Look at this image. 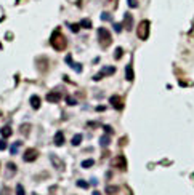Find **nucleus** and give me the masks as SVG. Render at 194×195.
<instances>
[{"label":"nucleus","mask_w":194,"mask_h":195,"mask_svg":"<svg viewBox=\"0 0 194 195\" xmlns=\"http://www.w3.org/2000/svg\"><path fill=\"white\" fill-rule=\"evenodd\" d=\"M125 78H127L128 82L133 80V69H132V64H128L127 69H125Z\"/></svg>","instance_id":"obj_13"},{"label":"nucleus","mask_w":194,"mask_h":195,"mask_svg":"<svg viewBox=\"0 0 194 195\" xmlns=\"http://www.w3.org/2000/svg\"><path fill=\"white\" fill-rule=\"evenodd\" d=\"M136 34H138V39L148 40V37H149V21L148 19L141 21L140 26H138V29H136Z\"/></svg>","instance_id":"obj_3"},{"label":"nucleus","mask_w":194,"mask_h":195,"mask_svg":"<svg viewBox=\"0 0 194 195\" xmlns=\"http://www.w3.org/2000/svg\"><path fill=\"white\" fill-rule=\"evenodd\" d=\"M7 147V141L5 139H2V141H0V150H3Z\"/></svg>","instance_id":"obj_26"},{"label":"nucleus","mask_w":194,"mask_h":195,"mask_svg":"<svg viewBox=\"0 0 194 195\" xmlns=\"http://www.w3.org/2000/svg\"><path fill=\"white\" fill-rule=\"evenodd\" d=\"M63 142H64V134H63V131H58L55 134V144L56 146H63Z\"/></svg>","instance_id":"obj_11"},{"label":"nucleus","mask_w":194,"mask_h":195,"mask_svg":"<svg viewBox=\"0 0 194 195\" xmlns=\"http://www.w3.org/2000/svg\"><path fill=\"white\" fill-rule=\"evenodd\" d=\"M80 27L90 29V27H91V21H90V19H87V18H85V19H82V21H80Z\"/></svg>","instance_id":"obj_16"},{"label":"nucleus","mask_w":194,"mask_h":195,"mask_svg":"<svg viewBox=\"0 0 194 195\" xmlns=\"http://www.w3.org/2000/svg\"><path fill=\"white\" fill-rule=\"evenodd\" d=\"M124 26H125V29L130 31L132 26H133V16L130 13H125V16H124Z\"/></svg>","instance_id":"obj_8"},{"label":"nucleus","mask_w":194,"mask_h":195,"mask_svg":"<svg viewBox=\"0 0 194 195\" xmlns=\"http://www.w3.org/2000/svg\"><path fill=\"white\" fill-rule=\"evenodd\" d=\"M77 185H79V187H88V184H87L85 181H77Z\"/></svg>","instance_id":"obj_25"},{"label":"nucleus","mask_w":194,"mask_h":195,"mask_svg":"<svg viewBox=\"0 0 194 195\" xmlns=\"http://www.w3.org/2000/svg\"><path fill=\"white\" fill-rule=\"evenodd\" d=\"M3 195H8V189H3Z\"/></svg>","instance_id":"obj_29"},{"label":"nucleus","mask_w":194,"mask_h":195,"mask_svg":"<svg viewBox=\"0 0 194 195\" xmlns=\"http://www.w3.org/2000/svg\"><path fill=\"white\" fill-rule=\"evenodd\" d=\"M0 133H2V136H3V138H8V136L11 134V128H10V127H3Z\"/></svg>","instance_id":"obj_14"},{"label":"nucleus","mask_w":194,"mask_h":195,"mask_svg":"<svg viewBox=\"0 0 194 195\" xmlns=\"http://www.w3.org/2000/svg\"><path fill=\"white\" fill-rule=\"evenodd\" d=\"M34 195H37V194H34Z\"/></svg>","instance_id":"obj_31"},{"label":"nucleus","mask_w":194,"mask_h":195,"mask_svg":"<svg viewBox=\"0 0 194 195\" xmlns=\"http://www.w3.org/2000/svg\"><path fill=\"white\" fill-rule=\"evenodd\" d=\"M112 165L117 166V168H121V170H125L127 162H125V159H124V157L121 155V157H115V159L112 160Z\"/></svg>","instance_id":"obj_7"},{"label":"nucleus","mask_w":194,"mask_h":195,"mask_svg":"<svg viewBox=\"0 0 194 195\" xmlns=\"http://www.w3.org/2000/svg\"><path fill=\"white\" fill-rule=\"evenodd\" d=\"M101 19L109 21V19H111V15H109V13H103V15H101Z\"/></svg>","instance_id":"obj_24"},{"label":"nucleus","mask_w":194,"mask_h":195,"mask_svg":"<svg viewBox=\"0 0 194 195\" xmlns=\"http://www.w3.org/2000/svg\"><path fill=\"white\" fill-rule=\"evenodd\" d=\"M114 72H115V67H112V66H109V67H103V69H101V72L95 75V80H100L101 77H106V75H112Z\"/></svg>","instance_id":"obj_4"},{"label":"nucleus","mask_w":194,"mask_h":195,"mask_svg":"<svg viewBox=\"0 0 194 195\" xmlns=\"http://www.w3.org/2000/svg\"><path fill=\"white\" fill-rule=\"evenodd\" d=\"M111 106L112 107H115V109H119L121 110L122 107H124V103H122V98L121 96H111Z\"/></svg>","instance_id":"obj_5"},{"label":"nucleus","mask_w":194,"mask_h":195,"mask_svg":"<svg viewBox=\"0 0 194 195\" xmlns=\"http://www.w3.org/2000/svg\"><path fill=\"white\" fill-rule=\"evenodd\" d=\"M37 157H39V152L34 150V149H29V150L24 154V162H34Z\"/></svg>","instance_id":"obj_6"},{"label":"nucleus","mask_w":194,"mask_h":195,"mask_svg":"<svg viewBox=\"0 0 194 195\" xmlns=\"http://www.w3.org/2000/svg\"><path fill=\"white\" fill-rule=\"evenodd\" d=\"M31 106H32V109H39L40 107V98L39 96H31Z\"/></svg>","instance_id":"obj_12"},{"label":"nucleus","mask_w":194,"mask_h":195,"mask_svg":"<svg viewBox=\"0 0 194 195\" xmlns=\"http://www.w3.org/2000/svg\"><path fill=\"white\" fill-rule=\"evenodd\" d=\"M114 58H115V59H121V58H122V48H117V50H115Z\"/></svg>","instance_id":"obj_20"},{"label":"nucleus","mask_w":194,"mask_h":195,"mask_svg":"<svg viewBox=\"0 0 194 195\" xmlns=\"http://www.w3.org/2000/svg\"><path fill=\"white\" fill-rule=\"evenodd\" d=\"M109 142H111V141H109V138H108V136H103V138H101V141H100L101 146H108Z\"/></svg>","instance_id":"obj_18"},{"label":"nucleus","mask_w":194,"mask_h":195,"mask_svg":"<svg viewBox=\"0 0 194 195\" xmlns=\"http://www.w3.org/2000/svg\"><path fill=\"white\" fill-rule=\"evenodd\" d=\"M127 3H128V7H130V8H136V7H138V2H136V0H127Z\"/></svg>","instance_id":"obj_21"},{"label":"nucleus","mask_w":194,"mask_h":195,"mask_svg":"<svg viewBox=\"0 0 194 195\" xmlns=\"http://www.w3.org/2000/svg\"><path fill=\"white\" fill-rule=\"evenodd\" d=\"M93 163H95V162H93V160H85V162H84V163H82V166H84V168H90V166H91V165H93Z\"/></svg>","instance_id":"obj_22"},{"label":"nucleus","mask_w":194,"mask_h":195,"mask_svg":"<svg viewBox=\"0 0 194 195\" xmlns=\"http://www.w3.org/2000/svg\"><path fill=\"white\" fill-rule=\"evenodd\" d=\"M66 63L69 64V66H71L74 71H77V72H82V66L80 64H76V63H72V58H71V54H67L66 56Z\"/></svg>","instance_id":"obj_9"},{"label":"nucleus","mask_w":194,"mask_h":195,"mask_svg":"<svg viewBox=\"0 0 194 195\" xmlns=\"http://www.w3.org/2000/svg\"><path fill=\"white\" fill-rule=\"evenodd\" d=\"M114 31L115 32H121L122 31V24H119V22H117V24H114Z\"/></svg>","instance_id":"obj_27"},{"label":"nucleus","mask_w":194,"mask_h":195,"mask_svg":"<svg viewBox=\"0 0 194 195\" xmlns=\"http://www.w3.org/2000/svg\"><path fill=\"white\" fill-rule=\"evenodd\" d=\"M93 195H101V194L98 192V190H95V192H93Z\"/></svg>","instance_id":"obj_30"},{"label":"nucleus","mask_w":194,"mask_h":195,"mask_svg":"<svg viewBox=\"0 0 194 195\" xmlns=\"http://www.w3.org/2000/svg\"><path fill=\"white\" fill-rule=\"evenodd\" d=\"M16 195H24V189H22L21 184L16 185Z\"/></svg>","instance_id":"obj_19"},{"label":"nucleus","mask_w":194,"mask_h":195,"mask_svg":"<svg viewBox=\"0 0 194 195\" xmlns=\"http://www.w3.org/2000/svg\"><path fill=\"white\" fill-rule=\"evenodd\" d=\"M69 27H71V31H72V32H77V31L80 29V24H71Z\"/></svg>","instance_id":"obj_23"},{"label":"nucleus","mask_w":194,"mask_h":195,"mask_svg":"<svg viewBox=\"0 0 194 195\" xmlns=\"http://www.w3.org/2000/svg\"><path fill=\"white\" fill-rule=\"evenodd\" d=\"M67 104L69 106H74V104H76V101H74L72 98H67Z\"/></svg>","instance_id":"obj_28"},{"label":"nucleus","mask_w":194,"mask_h":195,"mask_svg":"<svg viewBox=\"0 0 194 195\" xmlns=\"http://www.w3.org/2000/svg\"><path fill=\"white\" fill-rule=\"evenodd\" d=\"M47 99L50 101V103H58V101H61V95L56 91H53V93H48L47 95Z\"/></svg>","instance_id":"obj_10"},{"label":"nucleus","mask_w":194,"mask_h":195,"mask_svg":"<svg viewBox=\"0 0 194 195\" xmlns=\"http://www.w3.org/2000/svg\"><path fill=\"white\" fill-rule=\"evenodd\" d=\"M98 37H100V45L103 46V48H108L111 45V42H112V37H111L109 31L106 29V27H100L98 29Z\"/></svg>","instance_id":"obj_2"},{"label":"nucleus","mask_w":194,"mask_h":195,"mask_svg":"<svg viewBox=\"0 0 194 195\" xmlns=\"http://www.w3.org/2000/svg\"><path fill=\"white\" fill-rule=\"evenodd\" d=\"M80 142H82V134H76L72 138V146H79Z\"/></svg>","instance_id":"obj_15"},{"label":"nucleus","mask_w":194,"mask_h":195,"mask_svg":"<svg viewBox=\"0 0 194 195\" xmlns=\"http://www.w3.org/2000/svg\"><path fill=\"white\" fill-rule=\"evenodd\" d=\"M19 146H21V142H19V141H18V142H15V144H13V146H11V154H13V155H15V154H18V149H19Z\"/></svg>","instance_id":"obj_17"},{"label":"nucleus","mask_w":194,"mask_h":195,"mask_svg":"<svg viewBox=\"0 0 194 195\" xmlns=\"http://www.w3.org/2000/svg\"><path fill=\"white\" fill-rule=\"evenodd\" d=\"M50 43H52V46L56 51H64L66 46H67V40H66V37L61 34V31L56 29L52 34V37H50Z\"/></svg>","instance_id":"obj_1"}]
</instances>
